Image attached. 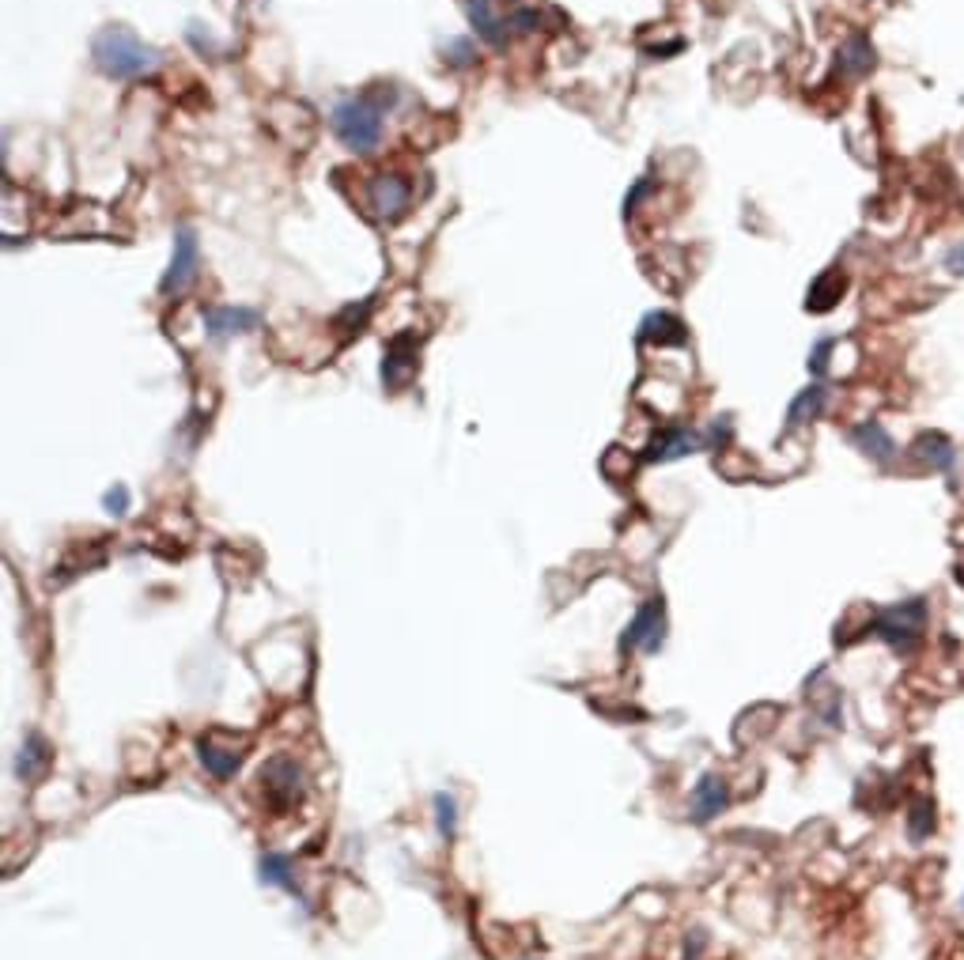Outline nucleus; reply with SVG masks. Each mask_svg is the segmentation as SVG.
Listing matches in <instances>:
<instances>
[{
	"instance_id": "23",
	"label": "nucleus",
	"mask_w": 964,
	"mask_h": 960,
	"mask_svg": "<svg viewBox=\"0 0 964 960\" xmlns=\"http://www.w3.org/2000/svg\"><path fill=\"white\" fill-rule=\"evenodd\" d=\"M443 61L454 65V69H469V65L477 61V50H473L469 38H447V42H443Z\"/></svg>"
},
{
	"instance_id": "4",
	"label": "nucleus",
	"mask_w": 964,
	"mask_h": 960,
	"mask_svg": "<svg viewBox=\"0 0 964 960\" xmlns=\"http://www.w3.org/2000/svg\"><path fill=\"white\" fill-rule=\"evenodd\" d=\"M197 276H201V246H197V235H193V227H178V231H174L171 269L159 280V292L167 295V299H178V295H186L193 284H197Z\"/></svg>"
},
{
	"instance_id": "14",
	"label": "nucleus",
	"mask_w": 964,
	"mask_h": 960,
	"mask_svg": "<svg viewBox=\"0 0 964 960\" xmlns=\"http://www.w3.org/2000/svg\"><path fill=\"white\" fill-rule=\"evenodd\" d=\"M726 802H730V790H726L723 775H704V779L696 783V790H692V817L700 824L711 821V817L723 813Z\"/></svg>"
},
{
	"instance_id": "5",
	"label": "nucleus",
	"mask_w": 964,
	"mask_h": 960,
	"mask_svg": "<svg viewBox=\"0 0 964 960\" xmlns=\"http://www.w3.org/2000/svg\"><path fill=\"white\" fill-rule=\"evenodd\" d=\"M923 628H927V605H923L919 598L900 601V605H893V609L878 613V620L870 624V632L881 635V639H889V643H896V647H904V651L919 639Z\"/></svg>"
},
{
	"instance_id": "8",
	"label": "nucleus",
	"mask_w": 964,
	"mask_h": 960,
	"mask_svg": "<svg viewBox=\"0 0 964 960\" xmlns=\"http://www.w3.org/2000/svg\"><path fill=\"white\" fill-rule=\"evenodd\" d=\"M261 326V314L254 307H208L205 310V333L212 341H227L239 333H254Z\"/></svg>"
},
{
	"instance_id": "19",
	"label": "nucleus",
	"mask_w": 964,
	"mask_h": 960,
	"mask_svg": "<svg viewBox=\"0 0 964 960\" xmlns=\"http://www.w3.org/2000/svg\"><path fill=\"white\" fill-rule=\"evenodd\" d=\"M258 877H261V885H273V889H284V892H299L295 874H292V858L288 855H276V851L261 855Z\"/></svg>"
},
{
	"instance_id": "6",
	"label": "nucleus",
	"mask_w": 964,
	"mask_h": 960,
	"mask_svg": "<svg viewBox=\"0 0 964 960\" xmlns=\"http://www.w3.org/2000/svg\"><path fill=\"white\" fill-rule=\"evenodd\" d=\"M666 639V601L651 598L636 609V617L628 620V628L620 635V651H647L655 654Z\"/></svg>"
},
{
	"instance_id": "12",
	"label": "nucleus",
	"mask_w": 964,
	"mask_h": 960,
	"mask_svg": "<svg viewBox=\"0 0 964 960\" xmlns=\"http://www.w3.org/2000/svg\"><path fill=\"white\" fill-rule=\"evenodd\" d=\"M50 764H53L50 741L42 738L38 730H31L16 753V775L23 779V783H35V779H42V775L50 772Z\"/></svg>"
},
{
	"instance_id": "20",
	"label": "nucleus",
	"mask_w": 964,
	"mask_h": 960,
	"mask_svg": "<svg viewBox=\"0 0 964 960\" xmlns=\"http://www.w3.org/2000/svg\"><path fill=\"white\" fill-rule=\"evenodd\" d=\"M840 69L847 72V76H866V72L874 69V46H870V38H847V46L840 50Z\"/></svg>"
},
{
	"instance_id": "27",
	"label": "nucleus",
	"mask_w": 964,
	"mask_h": 960,
	"mask_svg": "<svg viewBox=\"0 0 964 960\" xmlns=\"http://www.w3.org/2000/svg\"><path fill=\"white\" fill-rule=\"evenodd\" d=\"M946 269L949 273L964 276V242H957V246H949L946 250Z\"/></svg>"
},
{
	"instance_id": "9",
	"label": "nucleus",
	"mask_w": 964,
	"mask_h": 960,
	"mask_svg": "<svg viewBox=\"0 0 964 960\" xmlns=\"http://www.w3.org/2000/svg\"><path fill=\"white\" fill-rule=\"evenodd\" d=\"M416 371V341L409 333H401L386 344V356H382V386L386 390H401Z\"/></svg>"
},
{
	"instance_id": "7",
	"label": "nucleus",
	"mask_w": 964,
	"mask_h": 960,
	"mask_svg": "<svg viewBox=\"0 0 964 960\" xmlns=\"http://www.w3.org/2000/svg\"><path fill=\"white\" fill-rule=\"evenodd\" d=\"M409 197H413V189H409V182H405L401 174H375V178L367 182V205H371V212L386 223H394L405 216Z\"/></svg>"
},
{
	"instance_id": "26",
	"label": "nucleus",
	"mask_w": 964,
	"mask_h": 960,
	"mask_svg": "<svg viewBox=\"0 0 964 960\" xmlns=\"http://www.w3.org/2000/svg\"><path fill=\"white\" fill-rule=\"evenodd\" d=\"M129 503H133V499H129V488H125V484H114L103 496V507L110 515H129Z\"/></svg>"
},
{
	"instance_id": "3",
	"label": "nucleus",
	"mask_w": 964,
	"mask_h": 960,
	"mask_svg": "<svg viewBox=\"0 0 964 960\" xmlns=\"http://www.w3.org/2000/svg\"><path fill=\"white\" fill-rule=\"evenodd\" d=\"M258 783L265 802L273 809H280V813L295 809L303 802V794H307V772H303V764L292 760V756H273L258 772Z\"/></svg>"
},
{
	"instance_id": "21",
	"label": "nucleus",
	"mask_w": 964,
	"mask_h": 960,
	"mask_svg": "<svg viewBox=\"0 0 964 960\" xmlns=\"http://www.w3.org/2000/svg\"><path fill=\"white\" fill-rule=\"evenodd\" d=\"M840 295H844V276L825 273V276H817V280L810 284V299H806V307H810V310H832Z\"/></svg>"
},
{
	"instance_id": "22",
	"label": "nucleus",
	"mask_w": 964,
	"mask_h": 960,
	"mask_svg": "<svg viewBox=\"0 0 964 960\" xmlns=\"http://www.w3.org/2000/svg\"><path fill=\"white\" fill-rule=\"evenodd\" d=\"M435 821H439V836L443 840H454L458 836V802L450 794H435Z\"/></svg>"
},
{
	"instance_id": "2",
	"label": "nucleus",
	"mask_w": 964,
	"mask_h": 960,
	"mask_svg": "<svg viewBox=\"0 0 964 960\" xmlns=\"http://www.w3.org/2000/svg\"><path fill=\"white\" fill-rule=\"evenodd\" d=\"M329 125L348 152L371 155L382 140V99H371V95L341 99L329 114Z\"/></svg>"
},
{
	"instance_id": "13",
	"label": "nucleus",
	"mask_w": 964,
	"mask_h": 960,
	"mask_svg": "<svg viewBox=\"0 0 964 960\" xmlns=\"http://www.w3.org/2000/svg\"><path fill=\"white\" fill-rule=\"evenodd\" d=\"M465 16H469V23H473V31H477V38H484L492 50H503L507 46V27H503V19L496 16V8H492V0H462Z\"/></svg>"
},
{
	"instance_id": "18",
	"label": "nucleus",
	"mask_w": 964,
	"mask_h": 960,
	"mask_svg": "<svg viewBox=\"0 0 964 960\" xmlns=\"http://www.w3.org/2000/svg\"><path fill=\"white\" fill-rule=\"evenodd\" d=\"M912 454L919 458V462H927L930 469H949V465L957 462V450H953V443H949L946 435H938V431L919 435V439L912 443Z\"/></svg>"
},
{
	"instance_id": "15",
	"label": "nucleus",
	"mask_w": 964,
	"mask_h": 960,
	"mask_svg": "<svg viewBox=\"0 0 964 960\" xmlns=\"http://www.w3.org/2000/svg\"><path fill=\"white\" fill-rule=\"evenodd\" d=\"M851 443H855V450H862L866 458H874L878 465H889L896 458L893 435L881 428L878 420H866L859 428H851Z\"/></svg>"
},
{
	"instance_id": "25",
	"label": "nucleus",
	"mask_w": 964,
	"mask_h": 960,
	"mask_svg": "<svg viewBox=\"0 0 964 960\" xmlns=\"http://www.w3.org/2000/svg\"><path fill=\"white\" fill-rule=\"evenodd\" d=\"M832 352H836V337H821V341L813 344V352H810V371L813 375H825L828 371V360H832Z\"/></svg>"
},
{
	"instance_id": "10",
	"label": "nucleus",
	"mask_w": 964,
	"mask_h": 960,
	"mask_svg": "<svg viewBox=\"0 0 964 960\" xmlns=\"http://www.w3.org/2000/svg\"><path fill=\"white\" fill-rule=\"evenodd\" d=\"M242 741L239 745H224L220 734H208V738L197 741V760L205 764V772L212 779H231V775L242 768Z\"/></svg>"
},
{
	"instance_id": "16",
	"label": "nucleus",
	"mask_w": 964,
	"mask_h": 960,
	"mask_svg": "<svg viewBox=\"0 0 964 960\" xmlns=\"http://www.w3.org/2000/svg\"><path fill=\"white\" fill-rule=\"evenodd\" d=\"M639 341H655V344H685L689 341V329L681 318H673L666 310H651L643 322H639Z\"/></svg>"
},
{
	"instance_id": "1",
	"label": "nucleus",
	"mask_w": 964,
	"mask_h": 960,
	"mask_svg": "<svg viewBox=\"0 0 964 960\" xmlns=\"http://www.w3.org/2000/svg\"><path fill=\"white\" fill-rule=\"evenodd\" d=\"M91 57L110 80H144L163 65L159 50L140 42L129 27H103L91 38Z\"/></svg>"
},
{
	"instance_id": "24",
	"label": "nucleus",
	"mask_w": 964,
	"mask_h": 960,
	"mask_svg": "<svg viewBox=\"0 0 964 960\" xmlns=\"http://www.w3.org/2000/svg\"><path fill=\"white\" fill-rule=\"evenodd\" d=\"M930 828H934L930 806H927V802H915L912 813H908V832H912V840H923V836H930Z\"/></svg>"
},
{
	"instance_id": "17",
	"label": "nucleus",
	"mask_w": 964,
	"mask_h": 960,
	"mask_svg": "<svg viewBox=\"0 0 964 960\" xmlns=\"http://www.w3.org/2000/svg\"><path fill=\"white\" fill-rule=\"evenodd\" d=\"M825 405H828V390L821 386V382H813V386H806V390L791 401L787 424H783V428L794 431V428H802V424H810V420H817V416L825 412Z\"/></svg>"
},
{
	"instance_id": "11",
	"label": "nucleus",
	"mask_w": 964,
	"mask_h": 960,
	"mask_svg": "<svg viewBox=\"0 0 964 960\" xmlns=\"http://www.w3.org/2000/svg\"><path fill=\"white\" fill-rule=\"evenodd\" d=\"M692 450H707L704 435H700V431H689V428H670L647 446L643 458H647V462H677V458H685V454H692Z\"/></svg>"
},
{
	"instance_id": "28",
	"label": "nucleus",
	"mask_w": 964,
	"mask_h": 960,
	"mask_svg": "<svg viewBox=\"0 0 964 960\" xmlns=\"http://www.w3.org/2000/svg\"><path fill=\"white\" fill-rule=\"evenodd\" d=\"M537 23H541V19H537V12H515V16H511V27H515V31H522V35H530Z\"/></svg>"
}]
</instances>
